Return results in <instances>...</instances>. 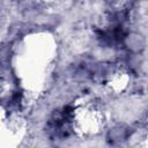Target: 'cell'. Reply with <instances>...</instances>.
Wrapping results in <instances>:
<instances>
[{
    "label": "cell",
    "instance_id": "cell-1",
    "mask_svg": "<svg viewBox=\"0 0 148 148\" xmlns=\"http://www.w3.org/2000/svg\"><path fill=\"white\" fill-rule=\"evenodd\" d=\"M127 36V31L125 28L120 24L114 25L106 30H99L97 31V37L101 40L102 44L106 46H114L121 44Z\"/></svg>",
    "mask_w": 148,
    "mask_h": 148
}]
</instances>
